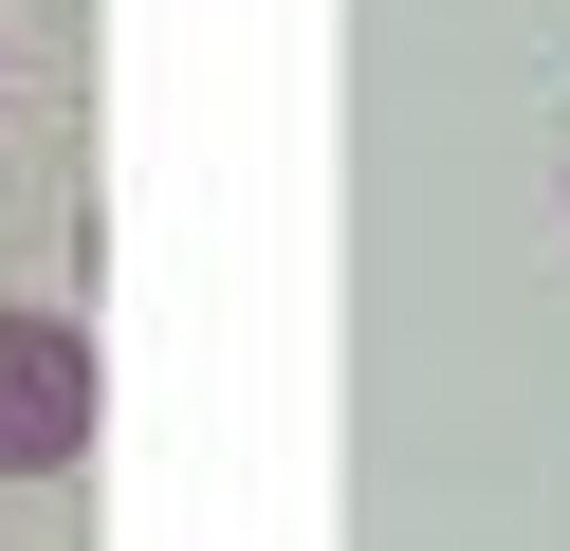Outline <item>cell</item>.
<instances>
[{
	"label": "cell",
	"mask_w": 570,
	"mask_h": 551,
	"mask_svg": "<svg viewBox=\"0 0 570 551\" xmlns=\"http://www.w3.org/2000/svg\"><path fill=\"white\" fill-rule=\"evenodd\" d=\"M92 441V331L75 313H0V478H56Z\"/></svg>",
	"instance_id": "6da1fadb"
}]
</instances>
